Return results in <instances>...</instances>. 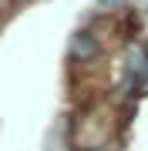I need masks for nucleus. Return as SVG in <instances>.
Returning <instances> with one entry per match:
<instances>
[{
    "label": "nucleus",
    "instance_id": "1",
    "mask_svg": "<svg viewBox=\"0 0 148 151\" xmlns=\"http://www.w3.org/2000/svg\"><path fill=\"white\" fill-rule=\"evenodd\" d=\"M125 87L135 94L148 91V47L145 44H131L125 50Z\"/></svg>",
    "mask_w": 148,
    "mask_h": 151
},
{
    "label": "nucleus",
    "instance_id": "2",
    "mask_svg": "<svg viewBox=\"0 0 148 151\" xmlns=\"http://www.w3.org/2000/svg\"><path fill=\"white\" fill-rule=\"evenodd\" d=\"M94 54H98V40H94L91 34H77L71 40V57L74 60H91Z\"/></svg>",
    "mask_w": 148,
    "mask_h": 151
},
{
    "label": "nucleus",
    "instance_id": "3",
    "mask_svg": "<svg viewBox=\"0 0 148 151\" xmlns=\"http://www.w3.org/2000/svg\"><path fill=\"white\" fill-rule=\"evenodd\" d=\"M94 4H101V7H121L125 0H94Z\"/></svg>",
    "mask_w": 148,
    "mask_h": 151
},
{
    "label": "nucleus",
    "instance_id": "4",
    "mask_svg": "<svg viewBox=\"0 0 148 151\" xmlns=\"http://www.w3.org/2000/svg\"><path fill=\"white\" fill-rule=\"evenodd\" d=\"M88 151H101V148H88Z\"/></svg>",
    "mask_w": 148,
    "mask_h": 151
}]
</instances>
